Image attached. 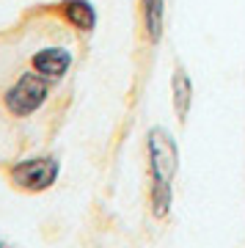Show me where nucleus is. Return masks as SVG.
Returning <instances> with one entry per match:
<instances>
[{"label":"nucleus","instance_id":"nucleus-6","mask_svg":"<svg viewBox=\"0 0 245 248\" xmlns=\"http://www.w3.org/2000/svg\"><path fill=\"white\" fill-rule=\"evenodd\" d=\"M171 99H174L176 119H179V122H187L190 105H193V80L182 66H176L174 78H171Z\"/></svg>","mask_w":245,"mask_h":248},{"label":"nucleus","instance_id":"nucleus-7","mask_svg":"<svg viewBox=\"0 0 245 248\" xmlns=\"http://www.w3.org/2000/svg\"><path fill=\"white\" fill-rule=\"evenodd\" d=\"M163 22H166V0H143V25L152 45L163 39Z\"/></svg>","mask_w":245,"mask_h":248},{"label":"nucleus","instance_id":"nucleus-1","mask_svg":"<svg viewBox=\"0 0 245 248\" xmlns=\"http://www.w3.org/2000/svg\"><path fill=\"white\" fill-rule=\"evenodd\" d=\"M149 146V169H152V185L154 187H171L176 171H179V149L168 130L154 127L146 138Z\"/></svg>","mask_w":245,"mask_h":248},{"label":"nucleus","instance_id":"nucleus-3","mask_svg":"<svg viewBox=\"0 0 245 248\" xmlns=\"http://www.w3.org/2000/svg\"><path fill=\"white\" fill-rule=\"evenodd\" d=\"M61 174V163L55 157H31L22 160L17 166H11L9 177L11 182L28 193H42L55 185V179Z\"/></svg>","mask_w":245,"mask_h":248},{"label":"nucleus","instance_id":"nucleus-2","mask_svg":"<svg viewBox=\"0 0 245 248\" xmlns=\"http://www.w3.org/2000/svg\"><path fill=\"white\" fill-rule=\"evenodd\" d=\"M50 94V86H47V78L36 75V72H25L19 75V80L6 91V108H9L11 116H33L39 108L44 105V99Z\"/></svg>","mask_w":245,"mask_h":248},{"label":"nucleus","instance_id":"nucleus-4","mask_svg":"<svg viewBox=\"0 0 245 248\" xmlns=\"http://www.w3.org/2000/svg\"><path fill=\"white\" fill-rule=\"evenodd\" d=\"M31 66H33L36 75H42L47 80H58L63 78L72 66V53L66 47H47V50H39V53L31 58Z\"/></svg>","mask_w":245,"mask_h":248},{"label":"nucleus","instance_id":"nucleus-5","mask_svg":"<svg viewBox=\"0 0 245 248\" xmlns=\"http://www.w3.org/2000/svg\"><path fill=\"white\" fill-rule=\"evenodd\" d=\"M61 14L75 31L91 33L96 28V9L91 0H63L61 3Z\"/></svg>","mask_w":245,"mask_h":248},{"label":"nucleus","instance_id":"nucleus-8","mask_svg":"<svg viewBox=\"0 0 245 248\" xmlns=\"http://www.w3.org/2000/svg\"><path fill=\"white\" fill-rule=\"evenodd\" d=\"M0 248H9V246H3V243H0Z\"/></svg>","mask_w":245,"mask_h":248}]
</instances>
